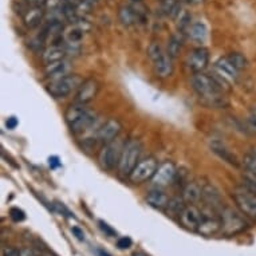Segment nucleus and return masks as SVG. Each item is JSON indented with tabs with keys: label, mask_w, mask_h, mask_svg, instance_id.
Returning <instances> with one entry per match:
<instances>
[{
	"label": "nucleus",
	"mask_w": 256,
	"mask_h": 256,
	"mask_svg": "<svg viewBox=\"0 0 256 256\" xmlns=\"http://www.w3.org/2000/svg\"><path fill=\"white\" fill-rule=\"evenodd\" d=\"M70 70H72V63L68 62V59H62V60L44 66L46 76L48 78H52V80H58V78H62L64 76H68Z\"/></svg>",
	"instance_id": "f3484780"
},
{
	"label": "nucleus",
	"mask_w": 256,
	"mask_h": 256,
	"mask_svg": "<svg viewBox=\"0 0 256 256\" xmlns=\"http://www.w3.org/2000/svg\"><path fill=\"white\" fill-rule=\"evenodd\" d=\"M96 120H97V114L94 110L76 102L68 106V109L64 113V121L72 133H82L88 130L96 122Z\"/></svg>",
	"instance_id": "f03ea898"
},
{
	"label": "nucleus",
	"mask_w": 256,
	"mask_h": 256,
	"mask_svg": "<svg viewBox=\"0 0 256 256\" xmlns=\"http://www.w3.org/2000/svg\"><path fill=\"white\" fill-rule=\"evenodd\" d=\"M18 120L15 117H10L7 118V121H6V126H7V129H10V130H12V129H15L18 126Z\"/></svg>",
	"instance_id": "58836bf2"
},
{
	"label": "nucleus",
	"mask_w": 256,
	"mask_h": 256,
	"mask_svg": "<svg viewBox=\"0 0 256 256\" xmlns=\"http://www.w3.org/2000/svg\"><path fill=\"white\" fill-rule=\"evenodd\" d=\"M84 80L78 74H68L62 78L54 80L48 84L47 92L54 98H64L70 96L74 90H78Z\"/></svg>",
	"instance_id": "39448f33"
},
{
	"label": "nucleus",
	"mask_w": 256,
	"mask_h": 256,
	"mask_svg": "<svg viewBox=\"0 0 256 256\" xmlns=\"http://www.w3.org/2000/svg\"><path fill=\"white\" fill-rule=\"evenodd\" d=\"M243 188L248 189V190H251V192L256 194V180L255 178H252V177H250V176L244 177Z\"/></svg>",
	"instance_id": "c9c22d12"
},
{
	"label": "nucleus",
	"mask_w": 256,
	"mask_h": 256,
	"mask_svg": "<svg viewBox=\"0 0 256 256\" xmlns=\"http://www.w3.org/2000/svg\"><path fill=\"white\" fill-rule=\"evenodd\" d=\"M30 7H35V6H43L44 4V0H24Z\"/></svg>",
	"instance_id": "79ce46f5"
},
{
	"label": "nucleus",
	"mask_w": 256,
	"mask_h": 256,
	"mask_svg": "<svg viewBox=\"0 0 256 256\" xmlns=\"http://www.w3.org/2000/svg\"><path fill=\"white\" fill-rule=\"evenodd\" d=\"M232 198L240 212L256 222V194L243 188L234 192Z\"/></svg>",
	"instance_id": "1a4fd4ad"
},
{
	"label": "nucleus",
	"mask_w": 256,
	"mask_h": 256,
	"mask_svg": "<svg viewBox=\"0 0 256 256\" xmlns=\"http://www.w3.org/2000/svg\"><path fill=\"white\" fill-rule=\"evenodd\" d=\"M125 142L126 141L118 137L112 142L104 145L102 150L100 152V158H98L102 168L106 170H113L116 166H118Z\"/></svg>",
	"instance_id": "423d86ee"
},
{
	"label": "nucleus",
	"mask_w": 256,
	"mask_h": 256,
	"mask_svg": "<svg viewBox=\"0 0 256 256\" xmlns=\"http://www.w3.org/2000/svg\"><path fill=\"white\" fill-rule=\"evenodd\" d=\"M48 165H50V168L55 169L60 165V161H59V158L56 156H54V157H50V158H48Z\"/></svg>",
	"instance_id": "a19ab883"
},
{
	"label": "nucleus",
	"mask_w": 256,
	"mask_h": 256,
	"mask_svg": "<svg viewBox=\"0 0 256 256\" xmlns=\"http://www.w3.org/2000/svg\"><path fill=\"white\" fill-rule=\"evenodd\" d=\"M44 15H46V8H44V6L30 7L28 10H26L24 15H23V23H24L26 27L34 28V27L40 24V22L44 19Z\"/></svg>",
	"instance_id": "a211bd4d"
},
{
	"label": "nucleus",
	"mask_w": 256,
	"mask_h": 256,
	"mask_svg": "<svg viewBox=\"0 0 256 256\" xmlns=\"http://www.w3.org/2000/svg\"><path fill=\"white\" fill-rule=\"evenodd\" d=\"M190 82L202 105L214 109L226 108L228 105V100L222 90V80L218 76H212L204 72H194Z\"/></svg>",
	"instance_id": "f257e3e1"
},
{
	"label": "nucleus",
	"mask_w": 256,
	"mask_h": 256,
	"mask_svg": "<svg viewBox=\"0 0 256 256\" xmlns=\"http://www.w3.org/2000/svg\"><path fill=\"white\" fill-rule=\"evenodd\" d=\"M243 164L244 168L247 169V176L252 177V178H255L256 180V152H254L251 154L246 156V157H244Z\"/></svg>",
	"instance_id": "bb28decb"
},
{
	"label": "nucleus",
	"mask_w": 256,
	"mask_h": 256,
	"mask_svg": "<svg viewBox=\"0 0 256 256\" xmlns=\"http://www.w3.org/2000/svg\"><path fill=\"white\" fill-rule=\"evenodd\" d=\"M98 92H100V82L96 78H88L82 82L80 88L76 90V102L82 104V105H88L97 98Z\"/></svg>",
	"instance_id": "9b49d317"
},
{
	"label": "nucleus",
	"mask_w": 256,
	"mask_h": 256,
	"mask_svg": "<svg viewBox=\"0 0 256 256\" xmlns=\"http://www.w3.org/2000/svg\"><path fill=\"white\" fill-rule=\"evenodd\" d=\"M181 198H184L186 204H196L200 198H202V186L198 185L196 181L185 184Z\"/></svg>",
	"instance_id": "412c9836"
},
{
	"label": "nucleus",
	"mask_w": 256,
	"mask_h": 256,
	"mask_svg": "<svg viewBox=\"0 0 256 256\" xmlns=\"http://www.w3.org/2000/svg\"><path fill=\"white\" fill-rule=\"evenodd\" d=\"M97 254H98V255H100V256H112V255H110V254H109V252H106L105 250H101V248H100V250H97Z\"/></svg>",
	"instance_id": "a18cd8bd"
},
{
	"label": "nucleus",
	"mask_w": 256,
	"mask_h": 256,
	"mask_svg": "<svg viewBox=\"0 0 256 256\" xmlns=\"http://www.w3.org/2000/svg\"><path fill=\"white\" fill-rule=\"evenodd\" d=\"M185 206H186V202H184V198H173L169 200L168 206L165 208V214H166V216H169V218H178Z\"/></svg>",
	"instance_id": "393cba45"
},
{
	"label": "nucleus",
	"mask_w": 256,
	"mask_h": 256,
	"mask_svg": "<svg viewBox=\"0 0 256 256\" xmlns=\"http://www.w3.org/2000/svg\"><path fill=\"white\" fill-rule=\"evenodd\" d=\"M177 16H178L177 24H178V28H180L181 31H185V30L190 28V15H189L186 10H181L180 14H178Z\"/></svg>",
	"instance_id": "c756f323"
},
{
	"label": "nucleus",
	"mask_w": 256,
	"mask_h": 256,
	"mask_svg": "<svg viewBox=\"0 0 256 256\" xmlns=\"http://www.w3.org/2000/svg\"><path fill=\"white\" fill-rule=\"evenodd\" d=\"M206 27L202 22H196L189 28V36L196 42H204L206 38Z\"/></svg>",
	"instance_id": "a878e982"
},
{
	"label": "nucleus",
	"mask_w": 256,
	"mask_h": 256,
	"mask_svg": "<svg viewBox=\"0 0 256 256\" xmlns=\"http://www.w3.org/2000/svg\"><path fill=\"white\" fill-rule=\"evenodd\" d=\"M178 222L188 231L196 232L202 222V210H198L194 204H188L178 216Z\"/></svg>",
	"instance_id": "4468645a"
},
{
	"label": "nucleus",
	"mask_w": 256,
	"mask_h": 256,
	"mask_svg": "<svg viewBox=\"0 0 256 256\" xmlns=\"http://www.w3.org/2000/svg\"><path fill=\"white\" fill-rule=\"evenodd\" d=\"M118 16H120V20L122 22V24L132 26L140 20L141 11H138V8H136L133 6H124V7L120 8Z\"/></svg>",
	"instance_id": "b1692460"
},
{
	"label": "nucleus",
	"mask_w": 256,
	"mask_h": 256,
	"mask_svg": "<svg viewBox=\"0 0 256 256\" xmlns=\"http://www.w3.org/2000/svg\"><path fill=\"white\" fill-rule=\"evenodd\" d=\"M169 196L165 194L164 190H161L160 188L153 189L150 190L146 196V202L152 208H154V210H165V208L168 206L169 204Z\"/></svg>",
	"instance_id": "6ab92c4d"
},
{
	"label": "nucleus",
	"mask_w": 256,
	"mask_h": 256,
	"mask_svg": "<svg viewBox=\"0 0 256 256\" xmlns=\"http://www.w3.org/2000/svg\"><path fill=\"white\" fill-rule=\"evenodd\" d=\"M153 63H154V64H153V66H154V72L158 78H161V80H166V78L173 76V70H174L173 58L169 56L168 52H164L162 55H160L158 58L153 60Z\"/></svg>",
	"instance_id": "dca6fc26"
},
{
	"label": "nucleus",
	"mask_w": 256,
	"mask_h": 256,
	"mask_svg": "<svg viewBox=\"0 0 256 256\" xmlns=\"http://www.w3.org/2000/svg\"><path fill=\"white\" fill-rule=\"evenodd\" d=\"M218 212L222 218V231L224 235H238L248 227L246 218L231 206H222Z\"/></svg>",
	"instance_id": "20e7f679"
},
{
	"label": "nucleus",
	"mask_w": 256,
	"mask_h": 256,
	"mask_svg": "<svg viewBox=\"0 0 256 256\" xmlns=\"http://www.w3.org/2000/svg\"><path fill=\"white\" fill-rule=\"evenodd\" d=\"M66 55H68V50L64 46H50L43 51L42 60L44 64H50V63L66 59Z\"/></svg>",
	"instance_id": "5701e85b"
},
{
	"label": "nucleus",
	"mask_w": 256,
	"mask_h": 256,
	"mask_svg": "<svg viewBox=\"0 0 256 256\" xmlns=\"http://www.w3.org/2000/svg\"><path fill=\"white\" fill-rule=\"evenodd\" d=\"M210 149H212V152L216 153L220 158H222L224 161H227L228 164L235 165V166L239 165V161L236 158V156L234 154V153L226 146V144L222 142V141H218V140L212 141V142H210Z\"/></svg>",
	"instance_id": "aec40b11"
},
{
	"label": "nucleus",
	"mask_w": 256,
	"mask_h": 256,
	"mask_svg": "<svg viewBox=\"0 0 256 256\" xmlns=\"http://www.w3.org/2000/svg\"><path fill=\"white\" fill-rule=\"evenodd\" d=\"M98 226H100L101 231L104 232L106 236H109V238H116V236H117V232L114 231L113 228L110 227L109 224L104 222V220H100V222H98Z\"/></svg>",
	"instance_id": "473e14b6"
},
{
	"label": "nucleus",
	"mask_w": 256,
	"mask_h": 256,
	"mask_svg": "<svg viewBox=\"0 0 256 256\" xmlns=\"http://www.w3.org/2000/svg\"><path fill=\"white\" fill-rule=\"evenodd\" d=\"M72 234H74V235H76V238L78 240H84V231L80 230V228L72 227Z\"/></svg>",
	"instance_id": "ea45409f"
},
{
	"label": "nucleus",
	"mask_w": 256,
	"mask_h": 256,
	"mask_svg": "<svg viewBox=\"0 0 256 256\" xmlns=\"http://www.w3.org/2000/svg\"><path fill=\"white\" fill-rule=\"evenodd\" d=\"M54 210L55 212H58V214H63V216H72V214H70V210L63 206V204H60V202H54Z\"/></svg>",
	"instance_id": "e433bc0d"
},
{
	"label": "nucleus",
	"mask_w": 256,
	"mask_h": 256,
	"mask_svg": "<svg viewBox=\"0 0 256 256\" xmlns=\"http://www.w3.org/2000/svg\"><path fill=\"white\" fill-rule=\"evenodd\" d=\"M66 3V0H44V8L47 11H56Z\"/></svg>",
	"instance_id": "2f4dec72"
},
{
	"label": "nucleus",
	"mask_w": 256,
	"mask_h": 256,
	"mask_svg": "<svg viewBox=\"0 0 256 256\" xmlns=\"http://www.w3.org/2000/svg\"><path fill=\"white\" fill-rule=\"evenodd\" d=\"M250 124H251V128L254 129V130H255V133H256V117H254V116H252V117L250 118Z\"/></svg>",
	"instance_id": "c03bdc74"
},
{
	"label": "nucleus",
	"mask_w": 256,
	"mask_h": 256,
	"mask_svg": "<svg viewBox=\"0 0 256 256\" xmlns=\"http://www.w3.org/2000/svg\"><path fill=\"white\" fill-rule=\"evenodd\" d=\"M218 231H222V218L218 210L210 206L202 210V222L196 232L202 236H212Z\"/></svg>",
	"instance_id": "0eeeda50"
},
{
	"label": "nucleus",
	"mask_w": 256,
	"mask_h": 256,
	"mask_svg": "<svg viewBox=\"0 0 256 256\" xmlns=\"http://www.w3.org/2000/svg\"><path fill=\"white\" fill-rule=\"evenodd\" d=\"M214 68L216 76L227 84H236L239 80V70L234 66V63L228 59V56H222L214 63Z\"/></svg>",
	"instance_id": "9d476101"
},
{
	"label": "nucleus",
	"mask_w": 256,
	"mask_h": 256,
	"mask_svg": "<svg viewBox=\"0 0 256 256\" xmlns=\"http://www.w3.org/2000/svg\"><path fill=\"white\" fill-rule=\"evenodd\" d=\"M133 246V240L129 238V236H124V238H120L117 240V247L120 250H128Z\"/></svg>",
	"instance_id": "f704fd0d"
},
{
	"label": "nucleus",
	"mask_w": 256,
	"mask_h": 256,
	"mask_svg": "<svg viewBox=\"0 0 256 256\" xmlns=\"http://www.w3.org/2000/svg\"><path fill=\"white\" fill-rule=\"evenodd\" d=\"M142 153V144L138 140H128L124 145V150H122L121 160L118 164V172L124 177H129L130 173L133 172V169L137 166Z\"/></svg>",
	"instance_id": "7ed1b4c3"
},
{
	"label": "nucleus",
	"mask_w": 256,
	"mask_h": 256,
	"mask_svg": "<svg viewBox=\"0 0 256 256\" xmlns=\"http://www.w3.org/2000/svg\"><path fill=\"white\" fill-rule=\"evenodd\" d=\"M122 132V124L118 121L117 118H109L108 121H105L100 126V129L97 132V140L98 142L106 144L112 142L116 138L120 137V133Z\"/></svg>",
	"instance_id": "f8f14e48"
},
{
	"label": "nucleus",
	"mask_w": 256,
	"mask_h": 256,
	"mask_svg": "<svg viewBox=\"0 0 256 256\" xmlns=\"http://www.w3.org/2000/svg\"><path fill=\"white\" fill-rule=\"evenodd\" d=\"M181 46H182L181 39L177 38V36H172V38H170V40H169V44H168L169 56H170V58H176L177 55L180 54Z\"/></svg>",
	"instance_id": "c85d7f7f"
},
{
	"label": "nucleus",
	"mask_w": 256,
	"mask_h": 256,
	"mask_svg": "<svg viewBox=\"0 0 256 256\" xmlns=\"http://www.w3.org/2000/svg\"><path fill=\"white\" fill-rule=\"evenodd\" d=\"M133 256H149V255H148V254H145V252H142V251H137V252H134V254H133Z\"/></svg>",
	"instance_id": "49530a36"
},
{
	"label": "nucleus",
	"mask_w": 256,
	"mask_h": 256,
	"mask_svg": "<svg viewBox=\"0 0 256 256\" xmlns=\"http://www.w3.org/2000/svg\"><path fill=\"white\" fill-rule=\"evenodd\" d=\"M158 164H157V160L154 157H146L140 161L137 166L133 169V172L129 176V180L133 184H142L145 181L152 180L154 173L157 172Z\"/></svg>",
	"instance_id": "6e6552de"
},
{
	"label": "nucleus",
	"mask_w": 256,
	"mask_h": 256,
	"mask_svg": "<svg viewBox=\"0 0 256 256\" xmlns=\"http://www.w3.org/2000/svg\"><path fill=\"white\" fill-rule=\"evenodd\" d=\"M210 63V51L206 47H198L190 51L186 59V66L194 72H202Z\"/></svg>",
	"instance_id": "ddd939ff"
},
{
	"label": "nucleus",
	"mask_w": 256,
	"mask_h": 256,
	"mask_svg": "<svg viewBox=\"0 0 256 256\" xmlns=\"http://www.w3.org/2000/svg\"><path fill=\"white\" fill-rule=\"evenodd\" d=\"M228 59L234 63V66H235L239 72L246 70V68H248L247 58H246L243 54H240V52H232V54L228 55Z\"/></svg>",
	"instance_id": "cd10ccee"
},
{
	"label": "nucleus",
	"mask_w": 256,
	"mask_h": 256,
	"mask_svg": "<svg viewBox=\"0 0 256 256\" xmlns=\"http://www.w3.org/2000/svg\"><path fill=\"white\" fill-rule=\"evenodd\" d=\"M10 218H12L15 222H19L24 220L26 214L22 210H19V208H11L10 210Z\"/></svg>",
	"instance_id": "72a5a7b5"
},
{
	"label": "nucleus",
	"mask_w": 256,
	"mask_h": 256,
	"mask_svg": "<svg viewBox=\"0 0 256 256\" xmlns=\"http://www.w3.org/2000/svg\"><path fill=\"white\" fill-rule=\"evenodd\" d=\"M3 256H20V250L15 247H6L3 250Z\"/></svg>",
	"instance_id": "4c0bfd02"
},
{
	"label": "nucleus",
	"mask_w": 256,
	"mask_h": 256,
	"mask_svg": "<svg viewBox=\"0 0 256 256\" xmlns=\"http://www.w3.org/2000/svg\"><path fill=\"white\" fill-rule=\"evenodd\" d=\"M165 51L164 48L161 47V44L160 43H152L150 46L148 47V55H149V58L152 59V60H154V59H157L160 56V55L164 54Z\"/></svg>",
	"instance_id": "7c9ffc66"
},
{
	"label": "nucleus",
	"mask_w": 256,
	"mask_h": 256,
	"mask_svg": "<svg viewBox=\"0 0 256 256\" xmlns=\"http://www.w3.org/2000/svg\"><path fill=\"white\" fill-rule=\"evenodd\" d=\"M252 116H254V117H256V109H255V112H254V114H252Z\"/></svg>",
	"instance_id": "de8ad7c7"
},
{
	"label": "nucleus",
	"mask_w": 256,
	"mask_h": 256,
	"mask_svg": "<svg viewBox=\"0 0 256 256\" xmlns=\"http://www.w3.org/2000/svg\"><path fill=\"white\" fill-rule=\"evenodd\" d=\"M202 198L208 204V206L218 210L224 204H222V196L218 190L212 185H204L202 186Z\"/></svg>",
	"instance_id": "4be33fe9"
},
{
	"label": "nucleus",
	"mask_w": 256,
	"mask_h": 256,
	"mask_svg": "<svg viewBox=\"0 0 256 256\" xmlns=\"http://www.w3.org/2000/svg\"><path fill=\"white\" fill-rule=\"evenodd\" d=\"M177 174V169L176 165L173 164V162H164V164H161L157 168V172L154 173V176L152 178L153 181V184L157 186V188H161V186H165V185L172 184L174 178H176Z\"/></svg>",
	"instance_id": "2eb2a0df"
},
{
	"label": "nucleus",
	"mask_w": 256,
	"mask_h": 256,
	"mask_svg": "<svg viewBox=\"0 0 256 256\" xmlns=\"http://www.w3.org/2000/svg\"><path fill=\"white\" fill-rule=\"evenodd\" d=\"M20 256H35V255L32 254V251H31V250L26 248V250H20Z\"/></svg>",
	"instance_id": "37998d69"
}]
</instances>
